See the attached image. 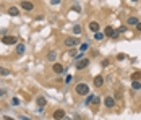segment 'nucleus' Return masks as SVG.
Returning a JSON list of instances; mask_svg holds the SVG:
<instances>
[{"label":"nucleus","instance_id":"nucleus-1","mask_svg":"<svg viewBox=\"0 0 141 120\" xmlns=\"http://www.w3.org/2000/svg\"><path fill=\"white\" fill-rule=\"evenodd\" d=\"M75 93L78 96H88L89 94V86L86 85V83H78L76 88H75Z\"/></svg>","mask_w":141,"mask_h":120},{"label":"nucleus","instance_id":"nucleus-2","mask_svg":"<svg viewBox=\"0 0 141 120\" xmlns=\"http://www.w3.org/2000/svg\"><path fill=\"white\" fill-rule=\"evenodd\" d=\"M63 44L66 47H76V46H81V41H79V38H65Z\"/></svg>","mask_w":141,"mask_h":120},{"label":"nucleus","instance_id":"nucleus-3","mask_svg":"<svg viewBox=\"0 0 141 120\" xmlns=\"http://www.w3.org/2000/svg\"><path fill=\"white\" fill-rule=\"evenodd\" d=\"M2 42L5 46H15V44H18V38L16 36H5L2 39Z\"/></svg>","mask_w":141,"mask_h":120},{"label":"nucleus","instance_id":"nucleus-4","mask_svg":"<svg viewBox=\"0 0 141 120\" xmlns=\"http://www.w3.org/2000/svg\"><path fill=\"white\" fill-rule=\"evenodd\" d=\"M89 65V58H79L76 60V70H84Z\"/></svg>","mask_w":141,"mask_h":120},{"label":"nucleus","instance_id":"nucleus-5","mask_svg":"<svg viewBox=\"0 0 141 120\" xmlns=\"http://www.w3.org/2000/svg\"><path fill=\"white\" fill-rule=\"evenodd\" d=\"M20 7H21L24 11H33L34 5H33L31 2H28V0H23V2H20Z\"/></svg>","mask_w":141,"mask_h":120},{"label":"nucleus","instance_id":"nucleus-6","mask_svg":"<svg viewBox=\"0 0 141 120\" xmlns=\"http://www.w3.org/2000/svg\"><path fill=\"white\" fill-rule=\"evenodd\" d=\"M106 36H107V38H112V39H115V38L118 36V33L115 31V29H114L112 26H107V28H106Z\"/></svg>","mask_w":141,"mask_h":120},{"label":"nucleus","instance_id":"nucleus-7","mask_svg":"<svg viewBox=\"0 0 141 120\" xmlns=\"http://www.w3.org/2000/svg\"><path fill=\"white\" fill-rule=\"evenodd\" d=\"M52 70L55 71V73H65L66 71V68L63 67L62 63H54V67H52Z\"/></svg>","mask_w":141,"mask_h":120},{"label":"nucleus","instance_id":"nucleus-8","mask_svg":"<svg viewBox=\"0 0 141 120\" xmlns=\"http://www.w3.org/2000/svg\"><path fill=\"white\" fill-rule=\"evenodd\" d=\"M104 104H106V107L112 109V107H115V99H114V98H110V96H107V98L104 99Z\"/></svg>","mask_w":141,"mask_h":120},{"label":"nucleus","instance_id":"nucleus-9","mask_svg":"<svg viewBox=\"0 0 141 120\" xmlns=\"http://www.w3.org/2000/svg\"><path fill=\"white\" fill-rule=\"evenodd\" d=\"M89 29H91V31H93V33L96 34V33H99L101 26H99V23H97V21H91V23H89Z\"/></svg>","mask_w":141,"mask_h":120},{"label":"nucleus","instance_id":"nucleus-10","mask_svg":"<svg viewBox=\"0 0 141 120\" xmlns=\"http://www.w3.org/2000/svg\"><path fill=\"white\" fill-rule=\"evenodd\" d=\"M63 117H65V112H63V109H57V110L54 112V118H55V120H62Z\"/></svg>","mask_w":141,"mask_h":120},{"label":"nucleus","instance_id":"nucleus-11","mask_svg":"<svg viewBox=\"0 0 141 120\" xmlns=\"http://www.w3.org/2000/svg\"><path fill=\"white\" fill-rule=\"evenodd\" d=\"M36 102H38V106L42 109V107H46L47 101H46V98H44V96H38V101H36Z\"/></svg>","mask_w":141,"mask_h":120},{"label":"nucleus","instance_id":"nucleus-12","mask_svg":"<svg viewBox=\"0 0 141 120\" xmlns=\"http://www.w3.org/2000/svg\"><path fill=\"white\" fill-rule=\"evenodd\" d=\"M102 85H104V78H102L101 75L96 76V78H94V86H96V88H101Z\"/></svg>","mask_w":141,"mask_h":120},{"label":"nucleus","instance_id":"nucleus-13","mask_svg":"<svg viewBox=\"0 0 141 120\" xmlns=\"http://www.w3.org/2000/svg\"><path fill=\"white\" fill-rule=\"evenodd\" d=\"M24 50H26V46L24 44H16V54L18 55H23Z\"/></svg>","mask_w":141,"mask_h":120},{"label":"nucleus","instance_id":"nucleus-14","mask_svg":"<svg viewBox=\"0 0 141 120\" xmlns=\"http://www.w3.org/2000/svg\"><path fill=\"white\" fill-rule=\"evenodd\" d=\"M8 15L10 16H18V15H20V10H18L16 7H10L8 8Z\"/></svg>","mask_w":141,"mask_h":120},{"label":"nucleus","instance_id":"nucleus-15","mask_svg":"<svg viewBox=\"0 0 141 120\" xmlns=\"http://www.w3.org/2000/svg\"><path fill=\"white\" fill-rule=\"evenodd\" d=\"M138 23H139V20H138L136 16H131V18H128V25H130V26H136Z\"/></svg>","mask_w":141,"mask_h":120},{"label":"nucleus","instance_id":"nucleus-16","mask_svg":"<svg viewBox=\"0 0 141 120\" xmlns=\"http://www.w3.org/2000/svg\"><path fill=\"white\" fill-rule=\"evenodd\" d=\"M47 58H49V62H55V58H57V52H49Z\"/></svg>","mask_w":141,"mask_h":120},{"label":"nucleus","instance_id":"nucleus-17","mask_svg":"<svg viewBox=\"0 0 141 120\" xmlns=\"http://www.w3.org/2000/svg\"><path fill=\"white\" fill-rule=\"evenodd\" d=\"M81 31H83V29H81V26H79V25L73 26V34H75V36H79V34H81Z\"/></svg>","mask_w":141,"mask_h":120},{"label":"nucleus","instance_id":"nucleus-18","mask_svg":"<svg viewBox=\"0 0 141 120\" xmlns=\"http://www.w3.org/2000/svg\"><path fill=\"white\" fill-rule=\"evenodd\" d=\"M138 80H141V71H135L131 75V81H138Z\"/></svg>","mask_w":141,"mask_h":120},{"label":"nucleus","instance_id":"nucleus-19","mask_svg":"<svg viewBox=\"0 0 141 120\" xmlns=\"http://www.w3.org/2000/svg\"><path fill=\"white\" fill-rule=\"evenodd\" d=\"M0 75H2V76H8L10 75V70L5 68V67H0Z\"/></svg>","mask_w":141,"mask_h":120},{"label":"nucleus","instance_id":"nucleus-20","mask_svg":"<svg viewBox=\"0 0 141 120\" xmlns=\"http://www.w3.org/2000/svg\"><path fill=\"white\" fill-rule=\"evenodd\" d=\"M131 88L135 89V91H138V89H141V81H133V83H131Z\"/></svg>","mask_w":141,"mask_h":120},{"label":"nucleus","instance_id":"nucleus-21","mask_svg":"<svg viewBox=\"0 0 141 120\" xmlns=\"http://www.w3.org/2000/svg\"><path fill=\"white\" fill-rule=\"evenodd\" d=\"M94 38H96V41H102L104 38H106V34H104V33H96Z\"/></svg>","mask_w":141,"mask_h":120},{"label":"nucleus","instance_id":"nucleus-22","mask_svg":"<svg viewBox=\"0 0 141 120\" xmlns=\"http://www.w3.org/2000/svg\"><path fill=\"white\" fill-rule=\"evenodd\" d=\"M91 102H94V96L93 94H89L88 99H86V104H91Z\"/></svg>","mask_w":141,"mask_h":120},{"label":"nucleus","instance_id":"nucleus-23","mask_svg":"<svg viewBox=\"0 0 141 120\" xmlns=\"http://www.w3.org/2000/svg\"><path fill=\"white\" fill-rule=\"evenodd\" d=\"M11 102H13V104H15V106H18V104H20V101H18V99H16V98H13V99H11Z\"/></svg>","mask_w":141,"mask_h":120},{"label":"nucleus","instance_id":"nucleus-24","mask_svg":"<svg viewBox=\"0 0 141 120\" xmlns=\"http://www.w3.org/2000/svg\"><path fill=\"white\" fill-rule=\"evenodd\" d=\"M125 31H127V28H125V26H122V28H118V31H117V33H125Z\"/></svg>","mask_w":141,"mask_h":120},{"label":"nucleus","instance_id":"nucleus-25","mask_svg":"<svg viewBox=\"0 0 141 120\" xmlns=\"http://www.w3.org/2000/svg\"><path fill=\"white\" fill-rule=\"evenodd\" d=\"M73 10H75V11H79L81 8H79V5H73Z\"/></svg>","mask_w":141,"mask_h":120},{"label":"nucleus","instance_id":"nucleus-26","mask_svg":"<svg viewBox=\"0 0 141 120\" xmlns=\"http://www.w3.org/2000/svg\"><path fill=\"white\" fill-rule=\"evenodd\" d=\"M102 67H109V60H104V62H102Z\"/></svg>","mask_w":141,"mask_h":120},{"label":"nucleus","instance_id":"nucleus-27","mask_svg":"<svg viewBox=\"0 0 141 120\" xmlns=\"http://www.w3.org/2000/svg\"><path fill=\"white\" fill-rule=\"evenodd\" d=\"M5 93H7L5 89H0V98H3V96H5Z\"/></svg>","mask_w":141,"mask_h":120},{"label":"nucleus","instance_id":"nucleus-28","mask_svg":"<svg viewBox=\"0 0 141 120\" xmlns=\"http://www.w3.org/2000/svg\"><path fill=\"white\" fill-rule=\"evenodd\" d=\"M50 2H52L54 5H58V3H60V0H50Z\"/></svg>","mask_w":141,"mask_h":120},{"label":"nucleus","instance_id":"nucleus-29","mask_svg":"<svg viewBox=\"0 0 141 120\" xmlns=\"http://www.w3.org/2000/svg\"><path fill=\"white\" fill-rule=\"evenodd\" d=\"M136 29H138V31L141 33V23H138V25H136Z\"/></svg>","mask_w":141,"mask_h":120},{"label":"nucleus","instance_id":"nucleus-30","mask_svg":"<svg viewBox=\"0 0 141 120\" xmlns=\"http://www.w3.org/2000/svg\"><path fill=\"white\" fill-rule=\"evenodd\" d=\"M3 118H5V120H15V118H11V117H10V115H5V117H3Z\"/></svg>","mask_w":141,"mask_h":120},{"label":"nucleus","instance_id":"nucleus-31","mask_svg":"<svg viewBox=\"0 0 141 120\" xmlns=\"http://www.w3.org/2000/svg\"><path fill=\"white\" fill-rule=\"evenodd\" d=\"M20 118H21V120H31V118H29V117H24V115H21Z\"/></svg>","mask_w":141,"mask_h":120},{"label":"nucleus","instance_id":"nucleus-32","mask_svg":"<svg viewBox=\"0 0 141 120\" xmlns=\"http://www.w3.org/2000/svg\"><path fill=\"white\" fill-rule=\"evenodd\" d=\"M73 120H81V117H79V115H75V117H73Z\"/></svg>","mask_w":141,"mask_h":120},{"label":"nucleus","instance_id":"nucleus-33","mask_svg":"<svg viewBox=\"0 0 141 120\" xmlns=\"http://www.w3.org/2000/svg\"><path fill=\"white\" fill-rule=\"evenodd\" d=\"M62 120H71V118H68V117H63V118H62Z\"/></svg>","mask_w":141,"mask_h":120},{"label":"nucleus","instance_id":"nucleus-34","mask_svg":"<svg viewBox=\"0 0 141 120\" xmlns=\"http://www.w3.org/2000/svg\"><path fill=\"white\" fill-rule=\"evenodd\" d=\"M133 2H138V0H133Z\"/></svg>","mask_w":141,"mask_h":120}]
</instances>
